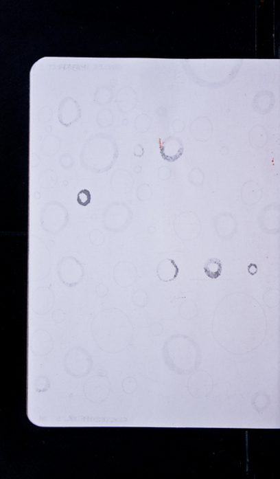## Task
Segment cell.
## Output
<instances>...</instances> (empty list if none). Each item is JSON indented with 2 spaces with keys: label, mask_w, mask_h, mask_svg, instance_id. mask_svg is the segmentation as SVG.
Masks as SVG:
<instances>
[{
  "label": "cell",
  "mask_w": 280,
  "mask_h": 479,
  "mask_svg": "<svg viewBox=\"0 0 280 479\" xmlns=\"http://www.w3.org/2000/svg\"><path fill=\"white\" fill-rule=\"evenodd\" d=\"M95 344L107 353H119L131 344L132 329L128 321L120 318L97 321L92 328Z\"/></svg>",
  "instance_id": "6da1fadb"
},
{
  "label": "cell",
  "mask_w": 280,
  "mask_h": 479,
  "mask_svg": "<svg viewBox=\"0 0 280 479\" xmlns=\"http://www.w3.org/2000/svg\"><path fill=\"white\" fill-rule=\"evenodd\" d=\"M165 363L179 375H189L199 364L198 344L186 337H175L164 347Z\"/></svg>",
  "instance_id": "7a4b0ae2"
},
{
  "label": "cell",
  "mask_w": 280,
  "mask_h": 479,
  "mask_svg": "<svg viewBox=\"0 0 280 479\" xmlns=\"http://www.w3.org/2000/svg\"><path fill=\"white\" fill-rule=\"evenodd\" d=\"M64 366L67 373L72 377H85L91 372L92 360L84 349L75 348L69 350L66 355Z\"/></svg>",
  "instance_id": "3957f363"
},
{
  "label": "cell",
  "mask_w": 280,
  "mask_h": 479,
  "mask_svg": "<svg viewBox=\"0 0 280 479\" xmlns=\"http://www.w3.org/2000/svg\"><path fill=\"white\" fill-rule=\"evenodd\" d=\"M110 383L104 375H93L83 386V392L90 402L101 403L106 401L110 393Z\"/></svg>",
  "instance_id": "277c9868"
},
{
  "label": "cell",
  "mask_w": 280,
  "mask_h": 479,
  "mask_svg": "<svg viewBox=\"0 0 280 479\" xmlns=\"http://www.w3.org/2000/svg\"><path fill=\"white\" fill-rule=\"evenodd\" d=\"M187 387L191 397L198 399H204L212 393L213 379L207 372L198 370V372L191 374Z\"/></svg>",
  "instance_id": "5b68a950"
},
{
  "label": "cell",
  "mask_w": 280,
  "mask_h": 479,
  "mask_svg": "<svg viewBox=\"0 0 280 479\" xmlns=\"http://www.w3.org/2000/svg\"><path fill=\"white\" fill-rule=\"evenodd\" d=\"M205 273L211 279H218L222 274V264L218 258H210L204 266Z\"/></svg>",
  "instance_id": "8992f818"
},
{
  "label": "cell",
  "mask_w": 280,
  "mask_h": 479,
  "mask_svg": "<svg viewBox=\"0 0 280 479\" xmlns=\"http://www.w3.org/2000/svg\"><path fill=\"white\" fill-rule=\"evenodd\" d=\"M137 388L136 379L132 377H128L122 382V389L126 394L134 393Z\"/></svg>",
  "instance_id": "52a82bcc"
},
{
  "label": "cell",
  "mask_w": 280,
  "mask_h": 479,
  "mask_svg": "<svg viewBox=\"0 0 280 479\" xmlns=\"http://www.w3.org/2000/svg\"><path fill=\"white\" fill-rule=\"evenodd\" d=\"M91 195L89 190H83L78 192L77 196L78 203L82 206H86L91 203Z\"/></svg>",
  "instance_id": "ba28073f"
},
{
  "label": "cell",
  "mask_w": 280,
  "mask_h": 479,
  "mask_svg": "<svg viewBox=\"0 0 280 479\" xmlns=\"http://www.w3.org/2000/svg\"><path fill=\"white\" fill-rule=\"evenodd\" d=\"M248 271L250 275H255L257 273V266L254 264H250L248 266Z\"/></svg>",
  "instance_id": "9c48e42d"
}]
</instances>
